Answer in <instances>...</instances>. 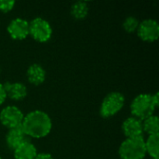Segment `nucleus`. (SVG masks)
Returning <instances> with one entry per match:
<instances>
[{
  "label": "nucleus",
  "mask_w": 159,
  "mask_h": 159,
  "mask_svg": "<svg viewBox=\"0 0 159 159\" xmlns=\"http://www.w3.org/2000/svg\"><path fill=\"white\" fill-rule=\"evenodd\" d=\"M20 127L26 137L42 139L50 133L52 129V120L46 112L34 110L24 116Z\"/></svg>",
  "instance_id": "f257e3e1"
},
{
  "label": "nucleus",
  "mask_w": 159,
  "mask_h": 159,
  "mask_svg": "<svg viewBox=\"0 0 159 159\" xmlns=\"http://www.w3.org/2000/svg\"><path fill=\"white\" fill-rule=\"evenodd\" d=\"M157 106L153 100V94L141 93L137 95L130 103V112L132 116L143 121L154 115Z\"/></svg>",
  "instance_id": "f03ea898"
},
{
  "label": "nucleus",
  "mask_w": 159,
  "mask_h": 159,
  "mask_svg": "<svg viewBox=\"0 0 159 159\" xmlns=\"http://www.w3.org/2000/svg\"><path fill=\"white\" fill-rule=\"evenodd\" d=\"M118 156L121 159H144L146 150L143 137L127 138L118 148Z\"/></svg>",
  "instance_id": "7ed1b4c3"
},
{
  "label": "nucleus",
  "mask_w": 159,
  "mask_h": 159,
  "mask_svg": "<svg viewBox=\"0 0 159 159\" xmlns=\"http://www.w3.org/2000/svg\"><path fill=\"white\" fill-rule=\"evenodd\" d=\"M126 102L125 96L118 91L108 93L102 100L100 107V116L102 118H110L118 114Z\"/></svg>",
  "instance_id": "20e7f679"
},
{
  "label": "nucleus",
  "mask_w": 159,
  "mask_h": 159,
  "mask_svg": "<svg viewBox=\"0 0 159 159\" xmlns=\"http://www.w3.org/2000/svg\"><path fill=\"white\" fill-rule=\"evenodd\" d=\"M53 34L51 24L45 19L36 17L29 21V35L38 43H47Z\"/></svg>",
  "instance_id": "39448f33"
},
{
  "label": "nucleus",
  "mask_w": 159,
  "mask_h": 159,
  "mask_svg": "<svg viewBox=\"0 0 159 159\" xmlns=\"http://www.w3.org/2000/svg\"><path fill=\"white\" fill-rule=\"evenodd\" d=\"M23 118L24 114L15 105H7L0 112V123L8 129L20 127Z\"/></svg>",
  "instance_id": "423d86ee"
},
{
  "label": "nucleus",
  "mask_w": 159,
  "mask_h": 159,
  "mask_svg": "<svg viewBox=\"0 0 159 159\" xmlns=\"http://www.w3.org/2000/svg\"><path fill=\"white\" fill-rule=\"evenodd\" d=\"M137 34L139 38L144 42L153 43L159 37V24L157 20L145 19L140 21L137 29Z\"/></svg>",
  "instance_id": "0eeeda50"
},
{
  "label": "nucleus",
  "mask_w": 159,
  "mask_h": 159,
  "mask_svg": "<svg viewBox=\"0 0 159 159\" xmlns=\"http://www.w3.org/2000/svg\"><path fill=\"white\" fill-rule=\"evenodd\" d=\"M7 32L13 40H24L29 35V21L22 18H15L7 24Z\"/></svg>",
  "instance_id": "6e6552de"
},
{
  "label": "nucleus",
  "mask_w": 159,
  "mask_h": 159,
  "mask_svg": "<svg viewBox=\"0 0 159 159\" xmlns=\"http://www.w3.org/2000/svg\"><path fill=\"white\" fill-rule=\"evenodd\" d=\"M122 131L127 138L143 137V121L134 116L128 117L122 123Z\"/></svg>",
  "instance_id": "1a4fd4ad"
},
{
  "label": "nucleus",
  "mask_w": 159,
  "mask_h": 159,
  "mask_svg": "<svg viewBox=\"0 0 159 159\" xmlns=\"http://www.w3.org/2000/svg\"><path fill=\"white\" fill-rule=\"evenodd\" d=\"M7 98L12 101L20 102L26 98L27 96V87L21 82H6L3 84Z\"/></svg>",
  "instance_id": "9d476101"
},
{
  "label": "nucleus",
  "mask_w": 159,
  "mask_h": 159,
  "mask_svg": "<svg viewBox=\"0 0 159 159\" xmlns=\"http://www.w3.org/2000/svg\"><path fill=\"white\" fill-rule=\"evenodd\" d=\"M26 77L30 84L34 86H39L45 82L47 73L41 64L33 63L26 70Z\"/></svg>",
  "instance_id": "9b49d317"
},
{
  "label": "nucleus",
  "mask_w": 159,
  "mask_h": 159,
  "mask_svg": "<svg viewBox=\"0 0 159 159\" xmlns=\"http://www.w3.org/2000/svg\"><path fill=\"white\" fill-rule=\"evenodd\" d=\"M37 154L35 145L29 139H26L13 150L14 159H35Z\"/></svg>",
  "instance_id": "f8f14e48"
},
{
  "label": "nucleus",
  "mask_w": 159,
  "mask_h": 159,
  "mask_svg": "<svg viewBox=\"0 0 159 159\" xmlns=\"http://www.w3.org/2000/svg\"><path fill=\"white\" fill-rule=\"evenodd\" d=\"M26 139L27 137L24 134L21 127H17V128L8 129L6 135V143H7V146L10 150L13 151L20 143H22Z\"/></svg>",
  "instance_id": "ddd939ff"
},
{
  "label": "nucleus",
  "mask_w": 159,
  "mask_h": 159,
  "mask_svg": "<svg viewBox=\"0 0 159 159\" xmlns=\"http://www.w3.org/2000/svg\"><path fill=\"white\" fill-rule=\"evenodd\" d=\"M89 11V4L88 2L85 1H77L75 3H74L70 8V13L72 15V17L75 20H84Z\"/></svg>",
  "instance_id": "4468645a"
},
{
  "label": "nucleus",
  "mask_w": 159,
  "mask_h": 159,
  "mask_svg": "<svg viewBox=\"0 0 159 159\" xmlns=\"http://www.w3.org/2000/svg\"><path fill=\"white\" fill-rule=\"evenodd\" d=\"M145 143L146 155L148 154L151 158H158L159 154V133L149 135Z\"/></svg>",
  "instance_id": "2eb2a0df"
},
{
  "label": "nucleus",
  "mask_w": 159,
  "mask_h": 159,
  "mask_svg": "<svg viewBox=\"0 0 159 159\" xmlns=\"http://www.w3.org/2000/svg\"><path fill=\"white\" fill-rule=\"evenodd\" d=\"M143 132L149 135L158 134L159 133V119L158 116L153 115L143 121Z\"/></svg>",
  "instance_id": "dca6fc26"
},
{
  "label": "nucleus",
  "mask_w": 159,
  "mask_h": 159,
  "mask_svg": "<svg viewBox=\"0 0 159 159\" xmlns=\"http://www.w3.org/2000/svg\"><path fill=\"white\" fill-rule=\"evenodd\" d=\"M139 24H140V20L136 17L129 16L124 20V21L122 23V27L125 30V32H127L129 34H132L137 31Z\"/></svg>",
  "instance_id": "f3484780"
},
{
  "label": "nucleus",
  "mask_w": 159,
  "mask_h": 159,
  "mask_svg": "<svg viewBox=\"0 0 159 159\" xmlns=\"http://www.w3.org/2000/svg\"><path fill=\"white\" fill-rule=\"evenodd\" d=\"M15 4L16 2L14 0H0V12L7 13L11 11Z\"/></svg>",
  "instance_id": "a211bd4d"
},
{
  "label": "nucleus",
  "mask_w": 159,
  "mask_h": 159,
  "mask_svg": "<svg viewBox=\"0 0 159 159\" xmlns=\"http://www.w3.org/2000/svg\"><path fill=\"white\" fill-rule=\"evenodd\" d=\"M6 100H7V94H6L5 89H4L3 84L0 83V106L6 102Z\"/></svg>",
  "instance_id": "6ab92c4d"
},
{
  "label": "nucleus",
  "mask_w": 159,
  "mask_h": 159,
  "mask_svg": "<svg viewBox=\"0 0 159 159\" xmlns=\"http://www.w3.org/2000/svg\"><path fill=\"white\" fill-rule=\"evenodd\" d=\"M35 159H54L53 157L48 153H39L37 154Z\"/></svg>",
  "instance_id": "aec40b11"
},
{
  "label": "nucleus",
  "mask_w": 159,
  "mask_h": 159,
  "mask_svg": "<svg viewBox=\"0 0 159 159\" xmlns=\"http://www.w3.org/2000/svg\"><path fill=\"white\" fill-rule=\"evenodd\" d=\"M153 100H154V102L156 104L157 107L159 106V93L158 92H156L155 94H153Z\"/></svg>",
  "instance_id": "412c9836"
},
{
  "label": "nucleus",
  "mask_w": 159,
  "mask_h": 159,
  "mask_svg": "<svg viewBox=\"0 0 159 159\" xmlns=\"http://www.w3.org/2000/svg\"><path fill=\"white\" fill-rule=\"evenodd\" d=\"M151 159H158V158H151Z\"/></svg>",
  "instance_id": "4be33fe9"
},
{
  "label": "nucleus",
  "mask_w": 159,
  "mask_h": 159,
  "mask_svg": "<svg viewBox=\"0 0 159 159\" xmlns=\"http://www.w3.org/2000/svg\"><path fill=\"white\" fill-rule=\"evenodd\" d=\"M0 159H2V157H0Z\"/></svg>",
  "instance_id": "5701e85b"
}]
</instances>
